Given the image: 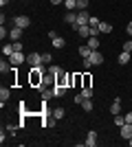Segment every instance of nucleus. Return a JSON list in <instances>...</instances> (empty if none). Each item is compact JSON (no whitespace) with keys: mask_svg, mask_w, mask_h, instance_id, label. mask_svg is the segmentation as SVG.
<instances>
[{"mask_svg":"<svg viewBox=\"0 0 132 147\" xmlns=\"http://www.w3.org/2000/svg\"><path fill=\"white\" fill-rule=\"evenodd\" d=\"M26 64H29V66H40V64H42V55H40V53L26 55Z\"/></svg>","mask_w":132,"mask_h":147,"instance_id":"4","label":"nucleus"},{"mask_svg":"<svg viewBox=\"0 0 132 147\" xmlns=\"http://www.w3.org/2000/svg\"><path fill=\"white\" fill-rule=\"evenodd\" d=\"M99 22H101V20H99V18H93V16H90V20H88V24L93 26V29H97V26H99Z\"/></svg>","mask_w":132,"mask_h":147,"instance_id":"28","label":"nucleus"},{"mask_svg":"<svg viewBox=\"0 0 132 147\" xmlns=\"http://www.w3.org/2000/svg\"><path fill=\"white\" fill-rule=\"evenodd\" d=\"M123 51H126V53H130V51H132V42H130V40H126V44H123Z\"/></svg>","mask_w":132,"mask_h":147,"instance_id":"34","label":"nucleus"},{"mask_svg":"<svg viewBox=\"0 0 132 147\" xmlns=\"http://www.w3.org/2000/svg\"><path fill=\"white\" fill-rule=\"evenodd\" d=\"M70 84H73L75 88H84V77H82V75H73Z\"/></svg>","mask_w":132,"mask_h":147,"instance_id":"17","label":"nucleus"},{"mask_svg":"<svg viewBox=\"0 0 132 147\" xmlns=\"http://www.w3.org/2000/svg\"><path fill=\"white\" fill-rule=\"evenodd\" d=\"M128 143H130V145H132V138H128Z\"/></svg>","mask_w":132,"mask_h":147,"instance_id":"41","label":"nucleus"},{"mask_svg":"<svg viewBox=\"0 0 132 147\" xmlns=\"http://www.w3.org/2000/svg\"><path fill=\"white\" fill-rule=\"evenodd\" d=\"M13 49H16V51H22V42H20V40H18V42H13Z\"/></svg>","mask_w":132,"mask_h":147,"instance_id":"36","label":"nucleus"},{"mask_svg":"<svg viewBox=\"0 0 132 147\" xmlns=\"http://www.w3.org/2000/svg\"><path fill=\"white\" fill-rule=\"evenodd\" d=\"M64 7H66L68 11H75L77 9V0H64Z\"/></svg>","mask_w":132,"mask_h":147,"instance_id":"22","label":"nucleus"},{"mask_svg":"<svg viewBox=\"0 0 132 147\" xmlns=\"http://www.w3.org/2000/svg\"><path fill=\"white\" fill-rule=\"evenodd\" d=\"M82 108H84V112H93V99H84Z\"/></svg>","mask_w":132,"mask_h":147,"instance_id":"23","label":"nucleus"},{"mask_svg":"<svg viewBox=\"0 0 132 147\" xmlns=\"http://www.w3.org/2000/svg\"><path fill=\"white\" fill-rule=\"evenodd\" d=\"M9 97H11V90L2 86V88H0V105H2V108H5V103L9 101Z\"/></svg>","mask_w":132,"mask_h":147,"instance_id":"10","label":"nucleus"},{"mask_svg":"<svg viewBox=\"0 0 132 147\" xmlns=\"http://www.w3.org/2000/svg\"><path fill=\"white\" fill-rule=\"evenodd\" d=\"M9 61H11V66H20L22 61H26V57L22 55V51H16V53L9 55Z\"/></svg>","mask_w":132,"mask_h":147,"instance_id":"2","label":"nucleus"},{"mask_svg":"<svg viewBox=\"0 0 132 147\" xmlns=\"http://www.w3.org/2000/svg\"><path fill=\"white\" fill-rule=\"evenodd\" d=\"M2 53H5V57H9L11 53H16V49H13V44H5V46H2Z\"/></svg>","mask_w":132,"mask_h":147,"instance_id":"24","label":"nucleus"},{"mask_svg":"<svg viewBox=\"0 0 132 147\" xmlns=\"http://www.w3.org/2000/svg\"><path fill=\"white\" fill-rule=\"evenodd\" d=\"M73 29H75V31H77V33H79L82 37H90V35H93V26H90V24H84V26H73Z\"/></svg>","mask_w":132,"mask_h":147,"instance_id":"5","label":"nucleus"},{"mask_svg":"<svg viewBox=\"0 0 132 147\" xmlns=\"http://www.w3.org/2000/svg\"><path fill=\"white\" fill-rule=\"evenodd\" d=\"M82 57H90V53H93V49L88 46V44H84V46H79V51H77Z\"/></svg>","mask_w":132,"mask_h":147,"instance_id":"20","label":"nucleus"},{"mask_svg":"<svg viewBox=\"0 0 132 147\" xmlns=\"http://www.w3.org/2000/svg\"><path fill=\"white\" fill-rule=\"evenodd\" d=\"M110 112H112V117H114V114H119V112H121V99H119V97H114L112 105H110Z\"/></svg>","mask_w":132,"mask_h":147,"instance_id":"12","label":"nucleus"},{"mask_svg":"<svg viewBox=\"0 0 132 147\" xmlns=\"http://www.w3.org/2000/svg\"><path fill=\"white\" fill-rule=\"evenodd\" d=\"M119 129H121V138H126V141L132 138V123H123Z\"/></svg>","mask_w":132,"mask_h":147,"instance_id":"8","label":"nucleus"},{"mask_svg":"<svg viewBox=\"0 0 132 147\" xmlns=\"http://www.w3.org/2000/svg\"><path fill=\"white\" fill-rule=\"evenodd\" d=\"M51 114H53V117H55L57 121H60V119H64V114H66V110H64L62 105H57V108H53V110H51Z\"/></svg>","mask_w":132,"mask_h":147,"instance_id":"15","label":"nucleus"},{"mask_svg":"<svg viewBox=\"0 0 132 147\" xmlns=\"http://www.w3.org/2000/svg\"><path fill=\"white\" fill-rule=\"evenodd\" d=\"M64 22H68V24H75V22H77V13H75V11H68L66 16H64Z\"/></svg>","mask_w":132,"mask_h":147,"instance_id":"19","label":"nucleus"},{"mask_svg":"<svg viewBox=\"0 0 132 147\" xmlns=\"http://www.w3.org/2000/svg\"><path fill=\"white\" fill-rule=\"evenodd\" d=\"M97 29H99V33H110V31H112V24H108V22H99Z\"/></svg>","mask_w":132,"mask_h":147,"instance_id":"21","label":"nucleus"},{"mask_svg":"<svg viewBox=\"0 0 132 147\" xmlns=\"http://www.w3.org/2000/svg\"><path fill=\"white\" fill-rule=\"evenodd\" d=\"M64 0H51V5H62Z\"/></svg>","mask_w":132,"mask_h":147,"instance_id":"39","label":"nucleus"},{"mask_svg":"<svg viewBox=\"0 0 132 147\" xmlns=\"http://www.w3.org/2000/svg\"><path fill=\"white\" fill-rule=\"evenodd\" d=\"M77 9H79V11L88 9V0H77Z\"/></svg>","mask_w":132,"mask_h":147,"instance_id":"30","label":"nucleus"},{"mask_svg":"<svg viewBox=\"0 0 132 147\" xmlns=\"http://www.w3.org/2000/svg\"><path fill=\"white\" fill-rule=\"evenodd\" d=\"M7 2H9V0H0V7L5 9V7H7Z\"/></svg>","mask_w":132,"mask_h":147,"instance_id":"40","label":"nucleus"},{"mask_svg":"<svg viewBox=\"0 0 132 147\" xmlns=\"http://www.w3.org/2000/svg\"><path fill=\"white\" fill-rule=\"evenodd\" d=\"M112 123H114V125H117V127H121V125H123V123H126V117H121V114H114Z\"/></svg>","mask_w":132,"mask_h":147,"instance_id":"25","label":"nucleus"},{"mask_svg":"<svg viewBox=\"0 0 132 147\" xmlns=\"http://www.w3.org/2000/svg\"><path fill=\"white\" fill-rule=\"evenodd\" d=\"M22 31H24V29H20V26H13V29L9 31V40H11V42H18V40H22Z\"/></svg>","mask_w":132,"mask_h":147,"instance_id":"6","label":"nucleus"},{"mask_svg":"<svg viewBox=\"0 0 132 147\" xmlns=\"http://www.w3.org/2000/svg\"><path fill=\"white\" fill-rule=\"evenodd\" d=\"M0 37H2V42H5V37H9V29H7L5 24L0 26Z\"/></svg>","mask_w":132,"mask_h":147,"instance_id":"29","label":"nucleus"},{"mask_svg":"<svg viewBox=\"0 0 132 147\" xmlns=\"http://www.w3.org/2000/svg\"><path fill=\"white\" fill-rule=\"evenodd\" d=\"M66 88H68V86H64V84H55V86H53L55 97H64V94H66Z\"/></svg>","mask_w":132,"mask_h":147,"instance_id":"13","label":"nucleus"},{"mask_svg":"<svg viewBox=\"0 0 132 147\" xmlns=\"http://www.w3.org/2000/svg\"><path fill=\"white\" fill-rule=\"evenodd\" d=\"M51 42H53V46H55V49H64V46H66V40H64L62 35H57L55 40H51Z\"/></svg>","mask_w":132,"mask_h":147,"instance_id":"18","label":"nucleus"},{"mask_svg":"<svg viewBox=\"0 0 132 147\" xmlns=\"http://www.w3.org/2000/svg\"><path fill=\"white\" fill-rule=\"evenodd\" d=\"M126 31H128V35H132V20L128 22V26H126Z\"/></svg>","mask_w":132,"mask_h":147,"instance_id":"37","label":"nucleus"},{"mask_svg":"<svg viewBox=\"0 0 132 147\" xmlns=\"http://www.w3.org/2000/svg\"><path fill=\"white\" fill-rule=\"evenodd\" d=\"M82 94L84 99H93V88H82Z\"/></svg>","mask_w":132,"mask_h":147,"instance_id":"27","label":"nucleus"},{"mask_svg":"<svg viewBox=\"0 0 132 147\" xmlns=\"http://www.w3.org/2000/svg\"><path fill=\"white\" fill-rule=\"evenodd\" d=\"M90 61H93V66H101L104 64V55H101L99 51H93L90 53Z\"/></svg>","mask_w":132,"mask_h":147,"instance_id":"9","label":"nucleus"},{"mask_svg":"<svg viewBox=\"0 0 132 147\" xmlns=\"http://www.w3.org/2000/svg\"><path fill=\"white\" fill-rule=\"evenodd\" d=\"M84 88H90V77L88 75H84Z\"/></svg>","mask_w":132,"mask_h":147,"instance_id":"35","label":"nucleus"},{"mask_svg":"<svg viewBox=\"0 0 132 147\" xmlns=\"http://www.w3.org/2000/svg\"><path fill=\"white\" fill-rule=\"evenodd\" d=\"M42 64H51V53H42Z\"/></svg>","mask_w":132,"mask_h":147,"instance_id":"33","label":"nucleus"},{"mask_svg":"<svg viewBox=\"0 0 132 147\" xmlns=\"http://www.w3.org/2000/svg\"><path fill=\"white\" fill-rule=\"evenodd\" d=\"M117 61H119L121 66H126V64H130V53H126V51H123V53H119Z\"/></svg>","mask_w":132,"mask_h":147,"instance_id":"16","label":"nucleus"},{"mask_svg":"<svg viewBox=\"0 0 132 147\" xmlns=\"http://www.w3.org/2000/svg\"><path fill=\"white\" fill-rule=\"evenodd\" d=\"M126 123H132V112H128V114H126Z\"/></svg>","mask_w":132,"mask_h":147,"instance_id":"38","label":"nucleus"},{"mask_svg":"<svg viewBox=\"0 0 132 147\" xmlns=\"http://www.w3.org/2000/svg\"><path fill=\"white\" fill-rule=\"evenodd\" d=\"M84 145H86V147H95V145H97V132H95V129H90V132H88Z\"/></svg>","mask_w":132,"mask_h":147,"instance_id":"7","label":"nucleus"},{"mask_svg":"<svg viewBox=\"0 0 132 147\" xmlns=\"http://www.w3.org/2000/svg\"><path fill=\"white\" fill-rule=\"evenodd\" d=\"M49 70H51V73H53V75H55V77H57V79H60V77H62V68H60V66H49Z\"/></svg>","mask_w":132,"mask_h":147,"instance_id":"26","label":"nucleus"},{"mask_svg":"<svg viewBox=\"0 0 132 147\" xmlns=\"http://www.w3.org/2000/svg\"><path fill=\"white\" fill-rule=\"evenodd\" d=\"M86 44H88V46H90L93 51H99V37H97V35H90Z\"/></svg>","mask_w":132,"mask_h":147,"instance_id":"14","label":"nucleus"},{"mask_svg":"<svg viewBox=\"0 0 132 147\" xmlns=\"http://www.w3.org/2000/svg\"><path fill=\"white\" fill-rule=\"evenodd\" d=\"M13 26L26 29V26H31V18H26V16H16V18H13Z\"/></svg>","mask_w":132,"mask_h":147,"instance_id":"1","label":"nucleus"},{"mask_svg":"<svg viewBox=\"0 0 132 147\" xmlns=\"http://www.w3.org/2000/svg\"><path fill=\"white\" fill-rule=\"evenodd\" d=\"M73 103H75V105H82V103H84V94H82V92H79V94H75V101H73Z\"/></svg>","mask_w":132,"mask_h":147,"instance_id":"32","label":"nucleus"},{"mask_svg":"<svg viewBox=\"0 0 132 147\" xmlns=\"http://www.w3.org/2000/svg\"><path fill=\"white\" fill-rule=\"evenodd\" d=\"M88 20H90V13L84 9V11H77V22L73 26H84V24H88Z\"/></svg>","mask_w":132,"mask_h":147,"instance_id":"3","label":"nucleus"},{"mask_svg":"<svg viewBox=\"0 0 132 147\" xmlns=\"http://www.w3.org/2000/svg\"><path fill=\"white\" fill-rule=\"evenodd\" d=\"M40 94H42V101H44V103H46V101H49V99L51 97H55V92H53V88H40Z\"/></svg>","mask_w":132,"mask_h":147,"instance_id":"11","label":"nucleus"},{"mask_svg":"<svg viewBox=\"0 0 132 147\" xmlns=\"http://www.w3.org/2000/svg\"><path fill=\"white\" fill-rule=\"evenodd\" d=\"M93 68V61H90V57H84V70H90Z\"/></svg>","mask_w":132,"mask_h":147,"instance_id":"31","label":"nucleus"}]
</instances>
